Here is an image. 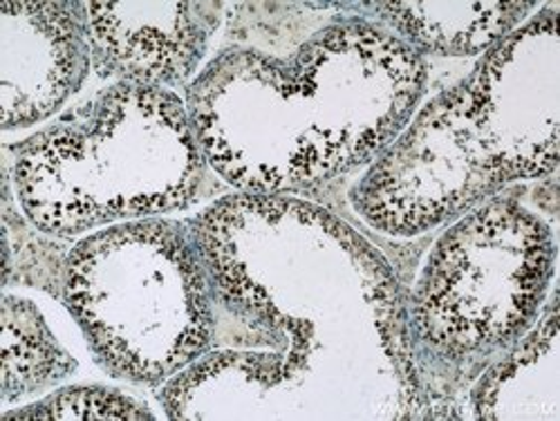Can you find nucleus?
Returning <instances> with one entry per match:
<instances>
[{
    "instance_id": "obj_1",
    "label": "nucleus",
    "mask_w": 560,
    "mask_h": 421,
    "mask_svg": "<svg viewBox=\"0 0 560 421\" xmlns=\"http://www.w3.org/2000/svg\"><path fill=\"white\" fill-rule=\"evenodd\" d=\"M427 61L363 19L318 30L290 59L231 48L189 87L207 162L249 194L301 191L377 160L422 100Z\"/></svg>"
},
{
    "instance_id": "obj_2",
    "label": "nucleus",
    "mask_w": 560,
    "mask_h": 421,
    "mask_svg": "<svg viewBox=\"0 0 560 421\" xmlns=\"http://www.w3.org/2000/svg\"><path fill=\"white\" fill-rule=\"evenodd\" d=\"M553 10L509 34L455 90L444 92L375 160L350 200L375 229L415 236L471 209L500 186L540 177L558 164V113L525 121L558 104H506L516 77L558 30H545Z\"/></svg>"
},
{
    "instance_id": "obj_3",
    "label": "nucleus",
    "mask_w": 560,
    "mask_h": 421,
    "mask_svg": "<svg viewBox=\"0 0 560 421\" xmlns=\"http://www.w3.org/2000/svg\"><path fill=\"white\" fill-rule=\"evenodd\" d=\"M205 177L189 108L173 90L126 81L19 144L14 164L25 218L59 238L191 207Z\"/></svg>"
},
{
    "instance_id": "obj_4",
    "label": "nucleus",
    "mask_w": 560,
    "mask_h": 421,
    "mask_svg": "<svg viewBox=\"0 0 560 421\" xmlns=\"http://www.w3.org/2000/svg\"><path fill=\"white\" fill-rule=\"evenodd\" d=\"M63 301L97 363L132 384L160 386L213 343L211 278L196 233L175 220H130L79 241Z\"/></svg>"
},
{
    "instance_id": "obj_5",
    "label": "nucleus",
    "mask_w": 560,
    "mask_h": 421,
    "mask_svg": "<svg viewBox=\"0 0 560 421\" xmlns=\"http://www.w3.org/2000/svg\"><path fill=\"white\" fill-rule=\"evenodd\" d=\"M553 233L525 207L489 202L435 243L408 307L412 348L462 365L509 352L536 323L553 276Z\"/></svg>"
},
{
    "instance_id": "obj_6",
    "label": "nucleus",
    "mask_w": 560,
    "mask_h": 421,
    "mask_svg": "<svg viewBox=\"0 0 560 421\" xmlns=\"http://www.w3.org/2000/svg\"><path fill=\"white\" fill-rule=\"evenodd\" d=\"M92 66L104 77L177 87L202 63L220 3H81Z\"/></svg>"
},
{
    "instance_id": "obj_7",
    "label": "nucleus",
    "mask_w": 560,
    "mask_h": 421,
    "mask_svg": "<svg viewBox=\"0 0 560 421\" xmlns=\"http://www.w3.org/2000/svg\"><path fill=\"white\" fill-rule=\"evenodd\" d=\"M3 130L55 115L85 81L92 55L81 3H5Z\"/></svg>"
},
{
    "instance_id": "obj_8",
    "label": "nucleus",
    "mask_w": 560,
    "mask_h": 421,
    "mask_svg": "<svg viewBox=\"0 0 560 421\" xmlns=\"http://www.w3.org/2000/svg\"><path fill=\"white\" fill-rule=\"evenodd\" d=\"M536 3H370L368 10L417 55L474 57L493 50Z\"/></svg>"
},
{
    "instance_id": "obj_9",
    "label": "nucleus",
    "mask_w": 560,
    "mask_h": 421,
    "mask_svg": "<svg viewBox=\"0 0 560 421\" xmlns=\"http://www.w3.org/2000/svg\"><path fill=\"white\" fill-rule=\"evenodd\" d=\"M77 361L63 350L38 307L27 299H3V401L52 388L74 374Z\"/></svg>"
},
{
    "instance_id": "obj_10",
    "label": "nucleus",
    "mask_w": 560,
    "mask_h": 421,
    "mask_svg": "<svg viewBox=\"0 0 560 421\" xmlns=\"http://www.w3.org/2000/svg\"><path fill=\"white\" fill-rule=\"evenodd\" d=\"M3 419H155L137 399L110 388H63Z\"/></svg>"
}]
</instances>
